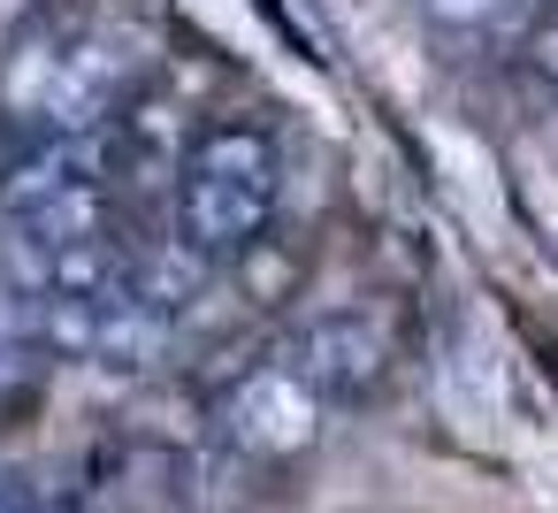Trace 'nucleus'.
Segmentation results:
<instances>
[{
	"label": "nucleus",
	"instance_id": "7",
	"mask_svg": "<svg viewBox=\"0 0 558 513\" xmlns=\"http://www.w3.org/2000/svg\"><path fill=\"white\" fill-rule=\"evenodd\" d=\"M116 146H123V162H131L146 184H169V192H177V177H184V154H192V139H184V116H169L161 100H138V108L123 116Z\"/></svg>",
	"mask_w": 558,
	"mask_h": 513
},
{
	"label": "nucleus",
	"instance_id": "5",
	"mask_svg": "<svg viewBox=\"0 0 558 513\" xmlns=\"http://www.w3.org/2000/svg\"><path fill=\"white\" fill-rule=\"evenodd\" d=\"M108 162H116V139L108 131H47L32 154L9 162V177H0V215L24 223V215H39L62 192L108 184Z\"/></svg>",
	"mask_w": 558,
	"mask_h": 513
},
{
	"label": "nucleus",
	"instance_id": "6",
	"mask_svg": "<svg viewBox=\"0 0 558 513\" xmlns=\"http://www.w3.org/2000/svg\"><path fill=\"white\" fill-rule=\"evenodd\" d=\"M70 24H24L9 62H0V108L24 116V123H47V100H54V77H62V55H70Z\"/></svg>",
	"mask_w": 558,
	"mask_h": 513
},
{
	"label": "nucleus",
	"instance_id": "2",
	"mask_svg": "<svg viewBox=\"0 0 558 513\" xmlns=\"http://www.w3.org/2000/svg\"><path fill=\"white\" fill-rule=\"evenodd\" d=\"M146 70V32L131 24H77L54 100H47V131H108L116 108H131V85Z\"/></svg>",
	"mask_w": 558,
	"mask_h": 513
},
{
	"label": "nucleus",
	"instance_id": "8",
	"mask_svg": "<svg viewBox=\"0 0 558 513\" xmlns=\"http://www.w3.org/2000/svg\"><path fill=\"white\" fill-rule=\"evenodd\" d=\"M527 0H428V16L451 24V32H505Z\"/></svg>",
	"mask_w": 558,
	"mask_h": 513
},
{
	"label": "nucleus",
	"instance_id": "12",
	"mask_svg": "<svg viewBox=\"0 0 558 513\" xmlns=\"http://www.w3.org/2000/svg\"><path fill=\"white\" fill-rule=\"evenodd\" d=\"M39 16H47V0H0V32H24Z\"/></svg>",
	"mask_w": 558,
	"mask_h": 513
},
{
	"label": "nucleus",
	"instance_id": "3",
	"mask_svg": "<svg viewBox=\"0 0 558 513\" xmlns=\"http://www.w3.org/2000/svg\"><path fill=\"white\" fill-rule=\"evenodd\" d=\"M322 414H329V398L299 368H283V360H260V368H245L222 391V429L253 460H299V452H314Z\"/></svg>",
	"mask_w": 558,
	"mask_h": 513
},
{
	"label": "nucleus",
	"instance_id": "4",
	"mask_svg": "<svg viewBox=\"0 0 558 513\" xmlns=\"http://www.w3.org/2000/svg\"><path fill=\"white\" fill-rule=\"evenodd\" d=\"M383 360H390V337H383V322L360 314V307H322V314H306V322L291 330V345H283V368H299L322 398H360V391L383 375Z\"/></svg>",
	"mask_w": 558,
	"mask_h": 513
},
{
	"label": "nucleus",
	"instance_id": "9",
	"mask_svg": "<svg viewBox=\"0 0 558 513\" xmlns=\"http://www.w3.org/2000/svg\"><path fill=\"white\" fill-rule=\"evenodd\" d=\"M39 383V353H0V414H16Z\"/></svg>",
	"mask_w": 558,
	"mask_h": 513
},
{
	"label": "nucleus",
	"instance_id": "1",
	"mask_svg": "<svg viewBox=\"0 0 558 513\" xmlns=\"http://www.w3.org/2000/svg\"><path fill=\"white\" fill-rule=\"evenodd\" d=\"M276 192H283L276 139L260 123H207L177 177V238L199 261H238L260 246Z\"/></svg>",
	"mask_w": 558,
	"mask_h": 513
},
{
	"label": "nucleus",
	"instance_id": "10",
	"mask_svg": "<svg viewBox=\"0 0 558 513\" xmlns=\"http://www.w3.org/2000/svg\"><path fill=\"white\" fill-rule=\"evenodd\" d=\"M527 70H535V77L558 93V24H543V32L527 39Z\"/></svg>",
	"mask_w": 558,
	"mask_h": 513
},
{
	"label": "nucleus",
	"instance_id": "11",
	"mask_svg": "<svg viewBox=\"0 0 558 513\" xmlns=\"http://www.w3.org/2000/svg\"><path fill=\"white\" fill-rule=\"evenodd\" d=\"M0 513H39V498H32L24 475H0Z\"/></svg>",
	"mask_w": 558,
	"mask_h": 513
}]
</instances>
